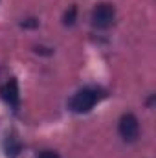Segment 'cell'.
I'll list each match as a JSON object with an SVG mask.
<instances>
[{
  "instance_id": "6da1fadb",
  "label": "cell",
  "mask_w": 156,
  "mask_h": 158,
  "mask_svg": "<svg viewBox=\"0 0 156 158\" xmlns=\"http://www.w3.org/2000/svg\"><path fill=\"white\" fill-rule=\"evenodd\" d=\"M99 99V92L96 88H83L72 98L70 109L74 112H88Z\"/></svg>"
},
{
  "instance_id": "7a4b0ae2",
  "label": "cell",
  "mask_w": 156,
  "mask_h": 158,
  "mask_svg": "<svg viewBox=\"0 0 156 158\" xmlns=\"http://www.w3.org/2000/svg\"><path fill=\"white\" fill-rule=\"evenodd\" d=\"M116 17V9L110 4H97L92 11V24L99 30H105L109 26H112Z\"/></svg>"
},
{
  "instance_id": "3957f363",
  "label": "cell",
  "mask_w": 156,
  "mask_h": 158,
  "mask_svg": "<svg viewBox=\"0 0 156 158\" xmlns=\"http://www.w3.org/2000/svg\"><path fill=\"white\" fill-rule=\"evenodd\" d=\"M117 131H119V136L125 140V142H134L140 134V123L138 118L134 114H123L119 119V125H117Z\"/></svg>"
},
{
  "instance_id": "277c9868",
  "label": "cell",
  "mask_w": 156,
  "mask_h": 158,
  "mask_svg": "<svg viewBox=\"0 0 156 158\" xmlns=\"http://www.w3.org/2000/svg\"><path fill=\"white\" fill-rule=\"evenodd\" d=\"M0 94H2V99H4L9 107H13V109L18 107V103H20V92H18V83H17V79H9L7 83H4L2 88H0Z\"/></svg>"
},
{
  "instance_id": "5b68a950",
  "label": "cell",
  "mask_w": 156,
  "mask_h": 158,
  "mask_svg": "<svg viewBox=\"0 0 156 158\" xmlns=\"http://www.w3.org/2000/svg\"><path fill=\"white\" fill-rule=\"evenodd\" d=\"M6 153L9 158H15L18 153H20V142L15 138V136H9L7 142H6Z\"/></svg>"
},
{
  "instance_id": "8992f818",
  "label": "cell",
  "mask_w": 156,
  "mask_h": 158,
  "mask_svg": "<svg viewBox=\"0 0 156 158\" xmlns=\"http://www.w3.org/2000/svg\"><path fill=\"white\" fill-rule=\"evenodd\" d=\"M76 15H77V7L72 6V7L64 13V24H66V26H68V24H74V22H76Z\"/></svg>"
},
{
  "instance_id": "52a82bcc",
  "label": "cell",
  "mask_w": 156,
  "mask_h": 158,
  "mask_svg": "<svg viewBox=\"0 0 156 158\" xmlns=\"http://www.w3.org/2000/svg\"><path fill=\"white\" fill-rule=\"evenodd\" d=\"M39 158H61V156H59V153H55V151H42L39 155Z\"/></svg>"
},
{
  "instance_id": "ba28073f",
  "label": "cell",
  "mask_w": 156,
  "mask_h": 158,
  "mask_svg": "<svg viewBox=\"0 0 156 158\" xmlns=\"http://www.w3.org/2000/svg\"><path fill=\"white\" fill-rule=\"evenodd\" d=\"M37 24H39V22H37L35 19H28V20H24V22H22V26H26V28H35Z\"/></svg>"
}]
</instances>
